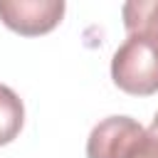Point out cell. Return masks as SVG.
Listing matches in <instances>:
<instances>
[{
    "mask_svg": "<svg viewBox=\"0 0 158 158\" xmlns=\"http://www.w3.org/2000/svg\"><path fill=\"white\" fill-rule=\"evenodd\" d=\"M126 35H146L158 42V0H131L121 7Z\"/></svg>",
    "mask_w": 158,
    "mask_h": 158,
    "instance_id": "cell-4",
    "label": "cell"
},
{
    "mask_svg": "<svg viewBox=\"0 0 158 158\" xmlns=\"http://www.w3.org/2000/svg\"><path fill=\"white\" fill-rule=\"evenodd\" d=\"M131 158H158V133H153V131L148 128V133H146L141 148H138Z\"/></svg>",
    "mask_w": 158,
    "mask_h": 158,
    "instance_id": "cell-6",
    "label": "cell"
},
{
    "mask_svg": "<svg viewBox=\"0 0 158 158\" xmlns=\"http://www.w3.org/2000/svg\"><path fill=\"white\" fill-rule=\"evenodd\" d=\"M151 131H153V133H158V111H156V116H153V123H151Z\"/></svg>",
    "mask_w": 158,
    "mask_h": 158,
    "instance_id": "cell-7",
    "label": "cell"
},
{
    "mask_svg": "<svg viewBox=\"0 0 158 158\" xmlns=\"http://www.w3.org/2000/svg\"><path fill=\"white\" fill-rule=\"evenodd\" d=\"M64 10V0H0V22L22 37H40L62 22Z\"/></svg>",
    "mask_w": 158,
    "mask_h": 158,
    "instance_id": "cell-3",
    "label": "cell"
},
{
    "mask_svg": "<svg viewBox=\"0 0 158 158\" xmlns=\"http://www.w3.org/2000/svg\"><path fill=\"white\" fill-rule=\"evenodd\" d=\"M25 126V104L7 86L0 84V146L12 143Z\"/></svg>",
    "mask_w": 158,
    "mask_h": 158,
    "instance_id": "cell-5",
    "label": "cell"
},
{
    "mask_svg": "<svg viewBox=\"0 0 158 158\" xmlns=\"http://www.w3.org/2000/svg\"><path fill=\"white\" fill-rule=\"evenodd\" d=\"M146 133L148 131L131 116H106L86 138V158H131Z\"/></svg>",
    "mask_w": 158,
    "mask_h": 158,
    "instance_id": "cell-2",
    "label": "cell"
},
{
    "mask_svg": "<svg viewBox=\"0 0 158 158\" xmlns=\"http://www.w3.org/2000/svg\"><path fill=\"white\" fill-rule=\"evenodd\" d=\"M114 84L131 96H153L158 91V42L146 35H126L111 57Z\"/></svg>",
    "mask_w": 158,
    "mask_h": 158,
    "instance_id": "cell-1",
    "label": "cell"
}]
</instances>
